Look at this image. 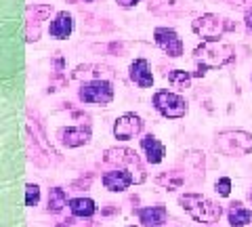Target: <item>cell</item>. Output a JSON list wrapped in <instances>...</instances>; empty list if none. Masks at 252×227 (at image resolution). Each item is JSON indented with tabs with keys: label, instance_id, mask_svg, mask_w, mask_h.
I'll use <instances>...</instances> for the list:
<instances>
[{
	"label": "cell",
	"instance_id": "19",
	"mask_svg": "<svg viewBox=\"0 0 252 227\" xmlns=\"http://www.w3.org/2000/svg\"><path fill=\"white\" fill-rule=\"evenodd\" d=\"M191 78H193V74L185 72V69H172V72H168V82L172 84V89H177V91H185L191 87Z\"/></svg>",
	"mask_w": 252,
	"mask_h": 227
},
{
	"label": "cell",
	"instance_id": "20",
	"mask_svg": "<svg viewBox=\"0 0 252 227\" xmlns=\"http://www.w3.org/2000/svg\"><path fill=\"white\" fill-rule=\"evenodd\" d=\"M40 202V187L36 183H28L26 185V204L28 206H36Z\"/></svg>",
	"mask_w": 252,
	"mask_h": 227
},
{
	"label": "cell",
	"instance_id": "5",
	"mask_svg": "<svg viewBox=\"0 0 252 227\" xmlns=\"http://www.w3.org/2000/svg\"><path fill=\"white\" fill-rule=\"evenodd\" d=\"M80 99L84 103H93V105H109L114 101V87L109 80L103 78H94V80L84 82L80 87Z\"/></svg>",
	"mask_w": 252,
	"mask_h": 227
},
{
	"label": "cell",
	"instance_id": "22",
	"mask_svg": "<svg viewBox=\"0 0 252 227\" xmlns=\"http://www.w3.org/2000/svg\"><path fill=\"white\" fill-rule=\"evenodd\" d=\"M118 4L122 6V9H132V6H137L139 4V0H116Z\"/></svg>",
	"mask_w": 252,
	"mask_h": 227
},
{
	"label": "cell",
	"instance_id": "16",
	"mask_svg": "<svg viewBox=\"0 0 252 227\" xmlns=\"http://www.w3.org/2000/svg\"><path fill=\"white\" fill-rule=\"evenodd\" d=\"M69 210H72L74 217L89 219L97 213V204H94V200H91V198H72L69 200Z\"/></svg>",
	"mask_w": 252,
	"mask_h": 227
},
{
	"label": "cell",
	"instance_id": "9",
	"mask_svg": "<svg viewBox=\"0 0 252 227\" xmlns=\"http://www.w3.org/2000/svg\"><path fill=\"white\" fill-rule=\"evenodd\" d=\"M101 181H103L105 190H109V192H124L135 183V175H132L130 168H118V170L105 173L101 177Z\"/></svg>",
	"mask_w": 252,
	"mask_h": 227
},
{
	"label": "cell",
	"instance_id": "26",
	"mask_svg": "<svg viewBox=\"0 0 252 227\" xmlns=\"http://www.w3.org/2000/svg\"><path fill=\"white\" fill-rule=\"evenodd\" d=\"M86 2H93V0H86Z\"/></svg>",
	"mask_w": 252,
	"mask_h": 227
},
{
	"label": "cell",
	"instance_id": "25",
	"mask_svg": "<svg viewBox=\"0 0 252 227\" xmlns=\"http://www.w3.org/2000/svg\"><path fill=\"white\" fill-rule=\"evenodd\" d=\"M248 198H250V202H252V190H250V192H248Z\"/></svg>",
	"mask_w": 252,
	"mask_h": 227
},
{
	"label": "cell",
	"instance_id": "12",
	"mask_svg": "<svg viewBox=\"0 0 252 227\" xmlns=\"http://www.w3.org/2000/svg\"><path fill=\"white\" fill-rule=\"evenodd\" d=\"M74 32V19H72V15H69L67 11H61L57 13V17H55L51 21V26H49V34L53 38H57V40H65V38H69Z\"/></svg>",
	"mask_w": 252,
	"mask_h": 227
},
{
	"label": "cell",
	"instance_id": "18",
	"mask_svg": "<svg viewBox=\"0 0 252 227\" xmlns=\"http://www.w3.org/2000/svg\"><path fill=\"white\" fill-rule=\"evenodd\" d=\"M67 206V194L61 187H53L49 192V213H61Z\"/></svg>",
	"mask_w": 252,
	"mask_h": 227
},
{
	"label": "cell",
	"instance_id": "23",
	"mask_svg": "<svg viewBox=\"0 0 252 227\" xmlns=\"http://www.w3.org/2000/svg\"><path fill=\"white\" fill-rule=\"evenodd\" d=\"M233 6H250L252 9V0H229Z\"/></svg>",
	"mask_w": 252,
	"mask_h": 227
},
{
	"label": "cell",
	"instance_id": "1",
	"mask_svg": "<svg viewBox=\"0 0 252 227\" xmlns=\"http://www.w3.org/2000/svg\"><path fill=\"white\" fill-rule=\"evenodd\" d=\"M235 59V51L231 44L223 40H202V44L195 46L193 51V61H195V72L193 76H206L208 69L225 67Z\"/></svg>",
	"mask_w": 252,
	"mask_h": 227
},
{
	"label": "cell",
	"instance_id": "4",
	"mask_svg": "<svg viewBox=\"0 0 252 227\" xmlns=\"http://www.w3.org/2000/svg\"><path fill=\"white\" fill-rule=\"evenodd\" d=\"M233 26L225 17L220 15H215V13H206L198 17L193 23H191V30L193 34H198L204 40H220L227 32H229Z\"/></svg>",
	"mask_w": 252,
	"mask_h": 227
},
{
	"label": "cell",
	"instance_id": "14",
	"mask_svg": "<svg viewBox=\"0 0 252 227\" xmlns=\"http://www.w3.org/2000/svg\"><path fill=\"white\" fill-rule=\"evenodd\" d=\"M139 221L143 223V227H160L168 217L166 206H147L137 210Z\"/></svg>",
	"mask_w": 252,
	"mask_h": 227
},
{
	"label": "cell",
	"instance_id": "21",
	"mask_svg": "<svg viewBox=\"0 0 252 227\" xmlns=\"http://www.w3.org/2000/svg\"><path fill=\"white\" fill-rule=\"evenodd\" d=\"M215 192L219 195H223V198H227V195L231 194V179L229 177H220L219 181L215 183Z\"/></svg>",
	"mask_w": 252,
	"mask_h": 227
},
{
	"label": "cell",
	"instance_id": "6",
	"mask_svg": "<svg viewBox=\"0 0 252 227\" xmlns=\"http://www.w3.org/2000/svg\"><path fill=\"white\" fill-rule=\"evenodd\" d=\"M154 105L164 118H170V120L183 118V116L187 114V109H189L187 101L181 97L179 93H170V91L154 93Z\"/></svg>",
	"mask_w": 252,
	"mask_h": 227
},
{
	"label": "cell",
	"instance_id": "13",
	"mask_svg": "<svg viewBox=\"0 0 252 227\" xmlns=\"http://www.w3.org/2000/svg\"><path fill=\"white\" fill-rule=\"evenodd\" d=\"M141 147H143L145 152V158L149 164H160L164 160V156H166V147L160 139H156L154 135H145L141 139Z\"/></svg>",
	"mask_w": 252,
	"mask_h": 227
},
{
	"label": "cell",
	"instance_id": "7",
	"mask_svg": "<svg viewBox=\"0 0 252 227\" xmlns=\"http://www.w3.org/2000/svg\"><path fill=\"white\" fill-rule=\"evenodd\" d=\"M154 40L168 57H181L183 55V40L172 28H156Z\"/></svg>",
	"mask_w": 252,
	"mask_h": 227
},
{
	"label": "cell",
	"instance_id": "2",
	"mask_svg": "<svg viewBox=\"0 0 252 227\" xmlns=\"http://www.w3.org/2000/svg\"><path fill=\"white\" fill-rule=\"evenodd\" d=\"M179 204L198 223H217L223 215V208L202 194H183L179 198Z\"/></svg>",
	"mask_w": 252,
	"mask_h": 227
},
{
	"label": "cell",
	"instance_id": "15",
	"mask_svg": "<svg viewBox=\"0 0 252 227\" xmlns=\"http://www.w3.org/2000/svg\"><path fill=\"white\" fill-rule=\"evenodd\" d=\"M227 217H229L231 227H246L252 221V210H248L242 202H231L229 210H227Z\"/></svg>",
	"mask_w": 252,
	"mask_h": 227
},
{
	"label": "cell",
	"instance_id": "11",
	"mask_svg": "<svg viewBox=\"0 0 252 227\" xmlns=\"http://www.w3.org/2000/svg\"><path fill=\"white\" fill-rule=\"evenodd\" d=\"M128 76L130 80L141 89H152L154 87V74L152 67H149L147 59H135L128 67Z\"/></svg>",
	"mask_w": 252,
	"mask_h": 227
},
{
	"label": "cell",
	"instance_id": "27",
	"mask_svg": "<svg viewBox=\"0 0 252 227\" xmlns=\"http://www.w3.org/2000/svg\"><path fill=\"white\" fill-rule=\"evenodd\" d=\"M130 227H132V225H130Z\"/></svg>",
	"mask_w": 252,
	"mask_h": 227
},
{
	"label": "cell",
	"instance_id": "10",
	"mask_svg": "<svg viewBox=\"0 0 252 227\" xmlns=\"http://www.w3.org/2000/svg\"><path fill=\"white\" fill-rule=\"evenodd\" d=\"M59 139L63 145L67 147H80V145H86L91 141V135L93 130L91 127L86 124V127H69V129H59Z\"/></svg>",
	"mask_w": 252,
	"mask_h": 227
},
{
	"label": "cell",
	"instance_id": "17",
	"mask_svg": "<svg viewBox=\"0 0 252 227\" xmlns=\"http://www.w3.org/2000/svg\"><path fill=\"white\" fill-rule=\"evenodd\" d=\"M105 162H118V164H126V166H132V164H139V158H137V152L132 150H107L105 152Z\"/></svg>",
	"mask_w": 252,
	"mask_h": 227
},
{
	"label": "cell",
	"instance_id": "3",
	"mask_svg": "<svg viewBox=\"0 0 252 227\" xmlns=\"http://www.w3.org/2000/svg\"><path fill=\"white\" fill-rule=\"evenodd\" d=\"M217 150L225 156H246L252 152V135L246 130H223L217 135Z\"/></svg>",
	"mask_w": 252,
	"mask_h": 227
},
{
	"label": "cell",
	"instance_id": "24",
	"mask_svg": "<svg viewBox=\"0 0 252 227\" xmlns=\"http://www.w3.org/2000/svg\"><path fill=\"white\" fill-rule=\"evenodd\" d=\"M246 28L252 32V9H248V11H246Z\"/></svg>",
	"mask_w": 252,
	"mask_h": 227
},
{
	"label": "cell",
	"instance_id": "8",
	"mask_svg": "<svg viewBox=\"0 0 252 227\" xmlns=\"http://www.w3.org/2000/svg\"><path fill=\"white\" fill-rule=\"evenodd\" d=\"M143 130V120L137 114H124L114 122V137L120 141H128Z\"/></svg>",
	"mask_w": 252,
	"mask_h": 227
}]
</instances>
